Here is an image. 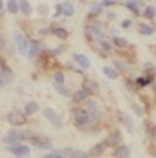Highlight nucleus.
<instances>
[{"label": "nucleus", "instance_id": "7", "mask_svg": "<svg viewBox=\"0 0 156 158\" xmlns=\"http://www.w3.org/2000/svg\"><path fill=\"white\" fill-rule=\"evenodd\" d=\"M73 120H74V124L78 126V127L86 126L88 123H89V118H88L86 111H85V110H77L76 112H74Z\"/></svg>", "mask_w": 156, "mask_h": 158}, {"label": "nucleus", "instance_id": "6", "mask_svg": "<svg viewBox=\"0 0 156 158\" xmlns=\"http://www.w3.org/2000/svg\"><path fill=\"white\" fill-rule=\"evenodd\" d=\"M14 39H15V44L18 46V50H19L20 54H27L28 42H27V39L23 37V34H20L19 31H16V33L14 34Z\"/></svg>", "mask_w": 156, "mask_h": 158}, {"label": "nucleus", "instance_id": "18", "mask_svg": "<svg viewBox=\"0 0 156 158\" xmlns=\"http://www.w3.org/2000/svg\"><path fill=\"white\" fill-rule=\"evenodd\" d=\"M62 8H63V15H66V16H73L74 15V6L70 2L63 3Z\"/></svg>", "mask_w": 156, "mask_h": 158}, {"label": "nucleus", "instance_id": "39", "mask_svg": "<svg viewBox=\"0 0 156 158\" xmlns=\"http://www.w3.org/2000/svg\"><path fill=\"white\" fill-rule=\"evenodd\" d=\"M102 6H104V7H111V6H115V2H111V0H106V2H102Z\"/></svg>", "mask_w": 156, "mask_h": 158}, {"label": "nucleus", "instance_id": "12", "mask_svg": "<svg viewBox=\"0 0 156 158\" xmlns=\"http://www.w3.org/2000/svg\"><path fill=\"white\" fill-rule=\"evenodd\" d=\"M105 149H106V143H105V142L97 143L96 146L92 147V150H90V156H92V157H94V158L100 157V156H102V154H104Z\"/></svg>", "mask_w": 156, "mask_h": 158}, {"label": "nucleus", "instance_id": "11", "mask_svg": "<svg viewBox=\"0 0 156 158\" xmlns=\"http://www.w3.org/2000/svg\"><path fill=\"white\" fill-rule=\"evenodd\" d=\"M115 157H116V158H129V157H131V150H129V147L127 146V145L119 146V147L116 149V152H115Z\"/></svg>", "mask_w": 156, "mask_h": 158}, {"label": "nucleus", "instance_id": "28", "mask_svg": "<svg viewBox=\"0 0 156 158\" xmlns=\"http://www.w3.org/2000/svg\"><path fill=\"white\" fill-rule=\"evenodd\" d=\"M113 44H115L117 48H125L127 46V39L125 38H121V37H115L113 38Z\"/></svg>", "mask_w": 156, "mask_h": 158}, {"label": "nucleus", "instance_id": "19", "mask_svg": "<svg viewBox=\"0 0 156 158\" xmlns=\"http://www.w3.org/2000/svg\"><path fill=\"white\" fill-rule=\"evenodd\" d=\"M38 53H41V48H39V45L37 42H33L30 46H28V50H27V56L28 57H35L38 54Z\"/></svg>", "mask_w": 156, "mask_h": 158}, {"label": "nucleus", "instance_id": "23", "mask_svg": "<svg viewBox=\"0 0 156 158\" xmlns=\"http://www.w3.org/2000/svg\"><path fill=\"white\" fill-rule=\"evenodd\" d=\"M53 33H54L58 38H61V39H66L67 38V35H69V33H67V30L66 28H62V27H57L53 30Z\"/></svg>", "mask_w": 156, "mask_h": 158}, {"label": "nucleus", "instance_id": "22", "mask_svg": "<svg viewBox=\"0 0 156 158\" xmlns=\"http://www.w3.org/2000/svg\"><path fill=\"white\" fill-rule=\"evenodd\" d=\"M140 33L143 35H152L154 34V27L150 26L147 23H141L140 24Z\"/></svg>", "mask_w": 156, "mask_h": 158}, {"label": "nucleus", "instance_id": "38", "mask_svg": "<svg viewBox=\"0 0 156 158\" xmlns=\"http://www.w3.org/2000/svg\"><path fill=\"white\" fill-rule=\"evenodd\" d=\"M4 46H6V39H4L3 35H0V50L4 48Z\"/></svg>", "mask_w": 156, "mask_h": 158}, {"label": "nucleus", "instance_id": "10", "mask_svg": "<svg viewBox=\"0 0 156 158\" xmlns=\"http://www.w3.org/2000/svg\"><path fill=\"white\" fill-rule=\"evenodd\" d=\"M123 139V135L120 131H113L111 135L108 136V139H106V146H116L117 143H120Z\"/></svg>", "mask_w": 156, "mask_h": 158}, {"label": "nucleus", "instance_id": "24", "mask_svg": "<svg viewBox=\"0 0 156 158\" xmlns=\"http://www.w3.org/2000/svg\"><path fill=\"white\" fill-rule=\"evenodd\" d=\"M54 88H55V91L59 93V95H62V96H65V98H70L72 96V93H70V91L67 88H65L63 85H54Z\"/></svg>", "mask_w": 156, "mask_h": 158}, {"label": "nucleus", "instance_id": "20", "mask_svg": "<svg viewBox=\"0 0 156 158\" xmlns=\"http://www.w3.org/2000/svg\"><path fill=\"white\" fill-rule=\"evenodd\" d=\"M19 8L24 15H30L31 14V6H30L28 2H26V0H22V2L19 3Z\"/></svg>", "mask_w": 156, "mask_h": 158}, {"label": "nucleus", "instance_id": "4", "mask_svg": "<svg viewBox=\"0 0 156 158\" xmlns=\"http://www.w3.org/2000/svg\"><path fill=\"white\" fill-rule=\"evenodd\" d=\"M88 114V118H89V123L90 122H94L100 118V110H98V106L94 100H88L86 102V108H85Z\"/></svg>", "mask_w": 156, "mask_h": 158}, {"label": "nucleus", "instance_id": "25", "mask_svg": "<svg viewBox=\"0 0 156 158\" xmlns=\"http://www.w3.org/2000/svg\"><path fill=\"white\" fill-rule=\"evenodd\" d=\"M2 76H3V80H4V82H10V81H12V72L8 69V68H3L2 69Z\"/></svg>", "mask_w": 156, "mask_h": 158}, {"label": "nucleus", "instance_id": "35", "mask_svg": "<svg viewBox=\"0 0 156 158\" xmlns=\"http://www.w3.org/2000/svg\"><path fill=\"white\" fill-rule=\"evenodd\" d=\"M61 14H63V8H62V4H57V12H55V16H59Z\"/></svg>", "mask_w": 156, "mask_h": 158}, {"label": "nucleus", "instance_id": "3", "mask_svg": "<svg viewBox=\"0 0 156 158\" xmlns=\"http://www.w3.org/2000/svg\"><path fill=\"white\" fill-rule=\"evenodd\" d=\"M43 114H45L46 119H47V120L51 123L53 127H55L57 130L62 128V120H61V116H59V115L57 114L54 110H51V108H46V110L43 111Z\"/></svg>", "mask_w": 156, "mask_h": 158}, {"label": "nucleus", "instance_id": "32", "mask_svg": "<svg viewBox=\"0 0 156 158\" xmlns=\"http://www.w3.org/2000/svg\"><path fill=\"white\" fill-rule=\"evenodd\" d=\"M43 158H65V157L61 156V154H58L57 152H54V153H50V154H47V156H45Z\"/></svg>", "mask_w": 156, "mask_h": 158}, {"label": "nucleus", "instance_id": "8", "mask_svg": "<svg viewBox=\"0 0 156 158\" xmlns=\"http://www.w3.org/2000/svg\"><path fill=\"white\" fill-rule=\"evenodd\" d=\"M8 152L18 157H27L30 154V147L26 145H14L8 147Z\"/></svg>", "mask_w": 156, "mask_h": 158}, {"label": "nucleus", "instance_id": "2", "mask_svg": "<svg viewBox=\"0 0 156 158\" xmlns=\"http://www.w3.org/2000/svg\"><path fill=\"white\" fill-rule=\"evenodd\" d=\"M7 120H8L10 124L12 126H23L27 123V118L23 112H20L19 110H11L8 114H7Z\"/></svg>", "mask_w": 156, "mask_h": 158}, {"label": "nucleus", "instance_id": "5", "mask_svg": "<svg viewBox=\"0 0 156 158\" xmlns=\"http://www.w3.org/2000/svg\"><path fill=\"white\" fill-rule=\"evenodd\" d=\"M86 30H88V34H89L93 39H98L100 42H102L104 31H102V26L98 22H93L90 26H88Z\"/></svg>", "mask_w": 156, "mask_h": 158}, {"label": "nucleus", "instance_id": "37", "mask_svg": "<svg viewBox=\"0 0 156 158\" xmlns=\"http://www.w3.org/2000/svg\"><path fill=\"white\" fill-rule=\"evenodd\" d=\"M124 122H125V124H127V123H128V126H129V127H131V128H132V127H133V122H132V119H131V118H129V116H125V120H124Z\"/></svg>", "mask_w": 156, "mask_h": 158}, {"label": "nucleus", "instance_id": "17", "mask_svg": "<svg viewBox=\"0 0 156 158\" xmlns=\"http://www.w3.org/2000/svg\"><path fill=\"white\" fill-rule=\"evenodd\" d=\"M102 72H104V74L108 78H112V80H116L117 77H119V73H117L116 69H113L111 66H104L102 68Z\"/></svg>", "mask_w": 156, "mask_h": 158}, {"label": "nucleus", "instance_id": "33", "mask_svg": "<svg viewBox=\"0 0 156 158\" xmlns=\"http://www.w3.org/2000/svg\"><path fill=\"white\" fill-rule=\"evenodd\" d=\"M62 52V49H50V50H49V54H50V56H58L59 54V53H61Z\"/></svg>", "mask_w": 156, "mask_h": 158}, {"label": "nucleus", "instance_id": "40", "mask_svg": "<svg viewBox=\"0 0 156 158\" xmlns=\"http://www.w3.org/2000/svg\"><path fill=\"white\" fill-rule=\"evenodd\" d=\"M4 85V80H3V76H2V70H0V87Z\"/></svg>", "mask_w": 156, "mask_h": 158}, {"label": "nucleus", "instance_id": "26", "mask_svg": "<svg viewBox=\"0 0 156 158\" xmlns=\"http://www.w3.org/2000/svg\"><path fill=\"white\" fill-rule=\"evenodd\" d=\"M7 8H8V11L11 14H15L19 11V3L15 2V0H10V2L7 3Z\"/></svg>", "mask_w": 156, "mask_h": 158}, {"label": "nucleus", "instance_id": "36", "mask_svg": "<svg viewBox=\"0 0 156 158\" xmlns=\"http://www.w3.org/2000/svg\"><path fill=\"white\" fill-rule=\"evenodd\" d=\"M133 111H135V112H136L137 115H143V110H141L140 107L137 106V104H135V106H133Z\"/></svg>", "mask_w": 156, "mask_h": 158}, {"label": "nucleus", "instance_id": "16", "mask_svg": "<svg viewBox=\"0 0 156 158\" xmlns=\"http://www.w3.org/2000/svg\"><path fill=\"white\" fill-rule=\"evenodd\" d=\"M88 96H89V93L85 91V89H80V91H77L73 95V99H74V102L80 103V102H84V100H86Z\"/></svg>", "mask_w": 156, "mask_h": 158}, {"label": "nucleus", "instance_id": "1", "mask_svg": "<svg viewBox=\"0 0 156 158\" xmlns=\"http://www.w3.org/2000/svg\"><path fill=\"white\" fill-rule=\"evenodd\" d=\"M27 139H30V134L23 130H11L7 132L4 136V142L10 143L11 146L19 145L20 141H27Z\"/></svg>", "mask_w": 156, "mask_h": 158}, {"label": "nucleus", "instance_id": "31", "mask_svg": "<svg viewBox=\"0 0 156 158\" xmlns=\"http://www.w3.org/2000/svg\"><path fill=\"white\" fill-rule=\"evenodd\" d=\"M101 12V7L100 6H96L92 8V11H90V16H96V15H98V14Z\"/></svg>", "mask_w": 156, "mask_h": 158}, {"label": "nucleus", "instance_id": "30", "mask_svg": "<svg viewBox=\"0 0 156 158\" xmlns=\"http://www.w3.org/2000/svg\"><path fill=\"white\" fill-rule=\"evenodd\" d=\"M150 82H151V80L148 77H139L136 80V84L139 85V87H147Z\"/></svg>", "mask_w": 156, "mask_h": 158}, {"label": "nucleus", "instance_id": "27", "mask_svg": "<svg viewBox=\"0 0 156 158\" xmlns=\"http://www.w3.org/2000/svg\"><path fill=\"white\" fill-rule=\"evenodd\" d=\"M54 81L57 85H63L65 84V74H63L62 72H57L54 74Z\"/></svg>", "mask_w": 156, "mask_h": 158}, {"label": "nucleus", "instance_id": "29", "mask_svg": "<svg viewBox=\"0 0 156 158\" xmlns=\"http://www.w3.org/2000/svg\"><path fill=\"white\" fill-rule=\"evenodd\" d=\"M144 16L148 19H155V7H147L144 11Z\"/></svg>", "mask_w": 156, "mask_h": 158}, {"label": "nucleus", "instance_id": "9", "mask_svg": "<svg viewBox=\"0 0 156 158\" xmlns=\"http://www.w3.org/2000/svg\"><path fill=\"white\" fill-rule=\"evenodd\" d=\"M28 141L31 142V145L38 147V149H51V142L49 139L39 138V136H31Z\"/></svg>", "mask_w": 156, "mask_h": 158}, {"label": "nucleus", "instance_id": "13", "mask_svg": "<svg viewBox=\"0 0 156 158\" xmlns=\"http://www.w3.org/2000/svg\"><path fill=\"white\" fill-rule=\"evenodd\" d=\"M74 60L77 61V64L81 68H84V69H89L90 61H89V58H88L86 56H84V54H74Z\"/></svg>", "mask_w": 156, "mask_h": 158}, {"label": "nucleus", "instance_id": "21", "mask_svg": "<svg viewBox=\"0 0 156 158\" xmlns=\"http://www.w3.org/2000/svg\"><path fill=\"white\" fill-rule=\"evenodd\" d=\"M141 4L140 2H127L125 3V6L128 7V8L132 11L133 14H136V15H139L140 11H139V6Z\"/></svg>", "mask_w": 156, "mask_h": 158}, {"label": "nucleus", "instance_id": "15", "mask_svg": "<svg viewBox=\"0 0 156 158\" xmlns=\"http://www.w3.org/2000/svg\"><path fill=\"white\" fill-rule=\"evenodd\" d=\"M24 110H26L27 115H34V114H37L39 111V104L37 102H30V103L26 104V108Z\"/></svg>", "mask_w": 156, "mask_h": 158}, {"label": "nucleus", "instance_id": "34", "mask_svg": "<svg viewBox=\"0 0 156 158\" xmlns=\"http://www.w3.org/2000/svg\"><path fill=\"white\" fill-rule=\"evenodd\" d=\"M131 24H132V20L127 19V20H124V22L121 23V27L123 28H128V27H131Z\"/></svg>", "mask_w": 156, "mask_h": 158}, {"label": "nucleus", "instance_id": "41", "mask_svg": "<svg viewBox=\"0 0 156 158\" xmlns=\"http://www.w3.org/2000/svg\"><path fill=\"white\" fill-rule=\"evenodd\" d=\"M2 7H3V2L0 0V10H2Z\"/></svg>", "mask_w": 156, "mask_h": 158}, {"label": "nucleus", "instance_id": "14", "mask_svg": "<svg viewBox=\"0 0 156 158\" xmlns=\"http://www.w3.org/2000/svg\"><path fill=\"white\" fill-rule=\"evenodd\" d=\"M88 93H97L98 92V85L93 80H85L84 81V88Z\"/></svg>", "mask_w": 156, "mask_h": 158}]
</instances>
